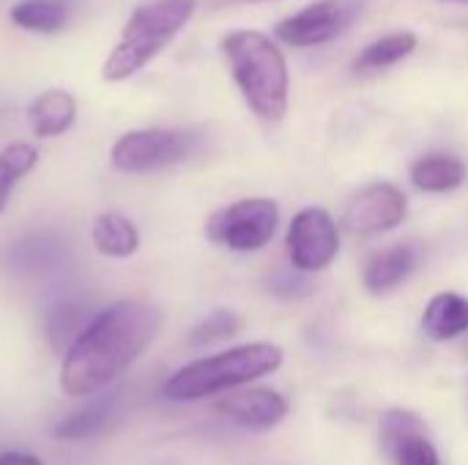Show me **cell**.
<instances>
[{"label":"cell","instance_id":"cell-5","mask_svg":"<svg viewBox=\"0 0 468 465\" xmlns=\"http://www.w3.org/2000/svg\"><path fill=\"white\" fill-rule=\"evenodd\" d=\"M197 148L200 132L192 129H132L110 145V164L126 175H145L192 159Z\"/></svg>","mask_w":468,"mask_h":465},{"label":"cell","instance_id":"cell-12","mask_svg":"<svg viewBox=\"0 0 468 465\" xmlns=\"http://www.w3.org/2000/svg\"><path fill=\"white\" fill-rule=\"evenodd\" d=\"M118 403H121L118 389H110L104 395L85 400L77 411H71L66 419H60L52 428V439L66 441V444H80V441H90V439L101 436L107 430V425L112 422Z\"/></svg>","mask_w":468,"mask_h":465},{"label":"cell","instance_id":"cell-19","mask_svg":"<svg viewBox=\"0 0 468 465\" xmlns=\"http://www.w3.org/2000/svg\"><path fill=\"white\" fill-rule=\"evenodd\" d=\"M417 36L411 30H395V33H387L381 38H376L373 44H367L356 60H354V71L356 74H376V71H384L400 60H406L414 49H417Z\"/></svg>","mask_w":468,"mask_h":465},{"label":"cell","instance_id":"cell-18","mask_svg":"<svg viewBox=\"0 0 468 465\" xmlns=\"http://www.w3.org/2000/svg\"><path fill=\"white\" fill-rule=\"evenodd\" d=\"M422 332L436 343H450L468 332V299L461 293H439L428 301Z\"/></svg>","mask_w":468,"mask_h":465},{"label":"cell","instance_id":"cell-9","mask_svg":"<svg viewBox=\"0 0 468 465\" xmlns=\"http://www.w3.org/2000/svg\"><path fill=\"white\" fill-rule=\"evenodd\" d=\"M409 214L406 195L389 184L376 181L362 186L343 208V227L351 236H381L395 230Z\"/></svg>","mask_w":468,"mask_h":465},{"label":"cell","instance_id":"cell-3","mask_svg":"<svg viewBox=\"0 0 468 465\" xmlns=\"http://www.w3.org/2000/svg\"><path fill=\"white\" fill-rule=\"evenodd\" d=\"M233 82L247 107L266 123H280L288 112L291 77L282 49L261 30H233L222 41Z\"/></svg>","mask_w":468,"mask_h":465},{"label":"cell","instance_id":"cell-1","mask_svg":"<svg viewBox=\"0 0 468 465\" xmlns=\"http://www.w3.org/2000/svg\"><path fill=\"white\" fill-rule=\"evenodd\" d=\"M162 323V310L145 299H118L93 312L82 334L60 359V392L74 400H90L110 392V386L154 345Z\"/></svg>","mask_w":468,"mask_h":465},{"label":"cell","instance_id":"cell-4","mask_svg":"<svg viewBox=\"0 0 468 465\" xmlns=\"http://www.w3.org/2000/svg\"><path fill=\"white\" fill-rule=\"evenodd\" d=\"M195 8L197 0H148L137 5L101 66L104 82H126L140 74L189 25Z\"/></svg>","mask_w":468,"mask_h":465},{"label":"cell","instance_id":"cell-16","mask_svg":"<svg viewBox=\"0 0 468 465\" xmlns=\"http://www.w3.org/2000/svg\"><path fill=\"white\" fill-rule=\"evenodd\" d=\"M77 11V0H19L8 8V19L30 33H60Z\"/></svg>","mask_w":468,"mask_h":465},{"label":"cell","instance_id":"cell-7","mask_svg":"<svg viewBox=\"0 0 468 465\" xmlns=\"http://www.w3.org/2000/svg\"><path fill=\"white\" fill-rule=\"evenodd\" d=\"M370 0H315L277 22L274 36L288 47H321L343 38L367 11Z\"/></svg>","mask_w":468,"mask_h":465},{"label":"cell","instance_id":"cell-15","mask_svg":"<svg viewBox=\"0 0 468 465\" xmlns=\"http://www.w3.org/2000/svg\"><path fill=\"white\" fill-rule=\"evenodd\" d=\"M420 266V249L414 244H398L392 249H384L378 252L365 274H362V282L367 288V293L373 296H387L392 291H398Z\"/></svg>","mask_w":468,"mask_h":465},{"label":"cell","instance_id":"cell-22","mask_svg":"<svg viewBox=\"0 0 468 465\" xmlns=\"http://www.w3.org/2000/svg\"><path fill=\"white\" fill-rule=\"evenodd\" d=\"M239 332H241V318L233 310H214L189 332V345L208 348V345H217L222 340L236 337Z\"/></svg>","mask_w":468,"mask_h":465},{"label":"cell","instance_id":"cell-6","mask_svg":"<svg viewBox=\"0 0 468 465\" xmlns=\"http://www.w3.org/2000/svg\"><path fill=\"white\" fill-rule=\"evenodd\" d=\"M280 227V208L269 197H244L206 219V238L230 252H261Z\"/></svg>","mask_w":468,"mask_h":465},{"label":"cell","instance_id":"cell-24","mask_svg":"<svg viewBox=\"0 0 468 465\" xmlns=\"http://www.w3.org/2000/svg\"><path fill=\"white\" fill-rule=\"evenodd\" d=\"M219 5H247V3H269V0H217Z\"/></svg>","mask_w":468,"mask_h":465},{"label":"cell","instance_id":"cell-23","mask_svg":"<svg viewBox=\"0 0 468 465\" xmlns=\"http://www.w3.org/2000/svg\"><path fill=\"white\" fill-rule=\"evenodd\" d=\"M0 465H47L33 452H19V449H5L0 452Z\"/></svg>","mask_w":468,"mask_h":465},{"label":"cell","instance_id":"cell-13","mask_svg":"<svg viewBox=\"0 0 468 465\" xmlns=\"http://www.w3.org/2000/svg\"><path fill=\"white\" fill-rule=\"evenodd\" d=\"M27 121H30L33 137H38V140L63 137L77 123V99H74V93H69L63 88L41 90L27 104Z\"/></svg>","mask_w":468,"mask_h":465},{"label":"cell","instance_id":"cell-11","mask_svg":"<svg viewBox=\"0 0 468 465\" xmlns=\"http://www.w3.org/2000/svg\"><path fill=\"white\" fill-rule=\"evenodd\" d=\"M381 444L395 465H441L431 439L422 433V422L411 411H387L381 417Z\"/></svg>","mask_w":468,"mask_h":465},{"label":"cell","instance_id":"cell-21","mask_svg":"<svg viewBox=\"0 0 468 465\" xmlns=\"http://www.w3.org/2000/svg\"><path fill=\"white\" fill-rule=\"evenodd\" d=\"M93 315H88L80 304H71V301H66V304H60V307H55V312L47 318V345L63 359V354L71 348V343L82 334V329L88 326V321H90Z\"/></svg>","mask_w":468,"mask_h":465},{"label":"cell","instance_id":"cell-25","mask_svg":"<svg viewBox=\"0 0 468 465\" xmlns=\"http://www.w3.org/2000/svg\"><path fill=\"white\" fill-rule=\"evenodd\" d=\"M447 3H468V0H447Z\"/></svg>","mask_w":468,"mask_h":465},{"label":"cell","instance_id":"cell-2","mask_svg":"<svg viewBox=\"0 0 468 465\" xmlns=\"http://www.w3.org/2000/svg\"><path fill=\"white\" fill-rule=\"evenodd\" d=\"M285 362V354L274 343H244L225 348L211 356L192 359L178 367L162 386L167 403H197L206 397L228 395L244 389L271 373Z\"/></svg>","mask_w":468,"mask_h":465},{"label":"cell","instance_id":"cell-14","mask_svg":"<svg viewBox=\"0 0 468 465\" xmlns=\"http://www.w3.org/2000/svg\"><path fill=\"white\" fill-rule=\"evenodd\" d=\"M90 244L107 260H129L140 252L143 236L121 211H101L90 222Z\"/></svg>","mask_w":468,"mask_h":465},{"label":"cell","instance_id":"cell-17","mask_svg":"<svg viewBox=\"0 0 468 465\" xmlns=\"http://www.w3.org/2000/svg\"><path fill=\"white\" fill-rule=\"evenodd\" d=\"M463 181H466V164L455 153L439 151L411 164V184L420 192L444 195V192H455L458 186H463Z\"/></svg>","mask_w":468,"mask_h":465},{"label":"cell","instance_id":"cell-20","mask_svg":"<svg viewBox=\"0 0 468 465\" xmlns=\"http://www.w3.org/2000/svg\"><path fill=\"white\" fill-rule=\"evenodd\" d=\"M38 164V148L25 140H14L0 148V217L22 178H27Z\"/></svg>","mask_w":468,"mask_h":465},{"label":"cell","instance_id":"cell-10","mask_svg":"<svg viewBox=\"0 0 468 465\" xmlns=\"http://www.w3.org/2000/svg\"><path fill=\"white\" fill-rule=\"evenodd\" d=\"M217 414H222L228 422L252 430V433H266L274 430L285 422L288 417V400L266 386H244L236 392H228L217 403Z\"/></svg>","mask_w":468,"mask_h":465},{"label":"cell","instance_id":"cell-8","mask_svg":"<svg viewBox=\"0 0 468 465\" xmlns=\"http://www.w3.org/2000/svg\"><path fill=\"white\" fill-rule=\"evenodd\" d=\"M340 255V230L326 208H302L288 227V260L299 274H315Z\"/></svg>","mask_w":468,"mask_h":465}]
</instances>
